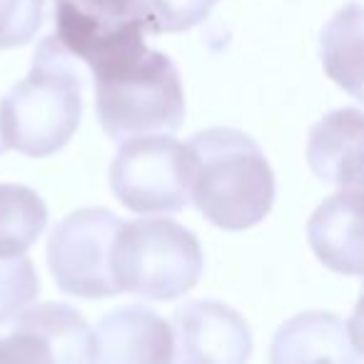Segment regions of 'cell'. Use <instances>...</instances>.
I'll return each instance as SVG.
<instances>
[{
    "mask_svg": "<svg viewBox=\"0 0 364 364\" xmlns=\"http://www.w3.org/2000/svg\"><path fill=\"white\" fill-rule=\"evenodd\" d=\"M102 130L117 142L172 135L185 122V90L177 65L145 41L110 53L90 68Z\"/></svg>",
    "mask_w": 364,
    "mask_h": 364,
    "instance_id": "1",
    "label": "cell"
},
{
    "mask_svg": "<svg viewBox=\"0 0 364 364\" xmlns=\"http://www.w3.org/2000/svg\"><path fill=\"white\" fill-rule=\"evenodd\" d=\"M190 200L220 230L262 223L277 198L274 172L259 145L235 127H210L190 140Z\"/></svg>",
    "mask_w": 364,
    "mask_h": 364,
    "instance_id": "2",
    "label": "cell"
},
{
    "mask_svg": "<svg viewBox=\"0 0 364 364\" xmlns=\"http://www.w3.org/2000/svg\"><path fill=\"white\" fill-rule=\"evenodd\" d=\"M82 117V75L55 36L43 38L33 68L0 100V145L48 157L70 142Z\"/></svg>",
    "mask_w": 364,
    "mask_h": 364,
    "instance_id": "3",
    "label": "cell"
},
{
    "mask_svg": "<svg viewBox=\"0 0 364 364\" xmlns=\"http://www.w3.org/2000/svg\"><path fill=\"white\" fill-rule=\"evenodd\" d=\"M203 247L193 230L175 220L142 218L122 223L112 245L117 292L167 302L188 294L203 274Z\"/></svg>",
    "mask_w": 364,
    "mask_h": 364,
    "instance_id": "4",
    "label": "cell"
},
{
    "mask_svg": "<svg viewBox=\"0 0 364 364\" xmlns=\"http://www.w3.org/2000/svg\"><path fill=\"white\" fill-rule=\"evenodd\" d=\"M193 157L172 135L125 140L110 165V188L137 215H172L190 203Z\"/></svg>",
    "mask_w": 364,
    "mask_h": 364,
    "instance_id": "5",
    "label": "cell"
},
{
    "mask_svg": "<svg viewBox=\"0 0 364 364\" xmlns=\"http://www.w3.org/2000/svg\"><path fill=\"white\" fill-rule=\"evenodd\" d=\"M122 220L105 208H85L55 225L48 240V267L65 294L82 299L115 297L112 245Z\"/></svg>",
    "mask_w": 364,
    "mask_h": 364,
    "instance_id": "6",
    "label": "cell"
},
{
    "mask_svg": "<svg viewBox=\"0 0 364 364\" xmlns=\"http://www.w3.org/2000/svg\"><path fill=\"white\" fill-rule=\"evenodd\" d=\"M0 364H92V329L70 304H33L0 337Z\"/></svg>",
    "mask_w": 364,
    "mask_h": 364,
    "instance_id": "7",
    "label": "cell"
},
{
    "mask_svg": "<svg viewBox=\"0 0 364 364\" xmlns=\"http://www.w3.org/2000/svg\"><path fill=\"white\" fill-rule=\"evenodd\" d=\"M170 364H247L252 332L240 312L218 299H195L172 314Z\"/></svg>",
    "mask_w": 364,
    "mask_h": 364,
    "instance_id": "8",
    "label": "cell"
},
{
    "mask_svg": "<svg viewBox=\"0 0 364 364\" xmlns=\"http://www.w3.org/2000/svg\"><path fill=\"white\" fill-rule=\"evenodd\" d=\"M55 38L75 60L92 68L117 48L145 41L130 0H53Z\"/></svg>",
    "mask_w": 364,
    "mask_h": 364,
    "instance_id": "9",
    "label": "cell"
},
{
    "mask_svg": "<svg viewBox=\"0 0 364 364\" xmlns=\"http://www.w3.org/2000/svg\"><path fill=\"white\" fill-rule=\"evenodd\" d=\"M95 364H170L172 329L157 312L130 304L100 317L92 332Z\"/></svg>",
    "mask_w": 364,
    "mask_h": 364,
    "instance_id": "10",
    "label": "cell"
},
{
    "mask_svg": "<svg viewBox=\"0 0 364 364\" xmlns=\"http://www.w3.org/2000/svg\"><path fill=\"white\" fill-rule=\"evenodd\" d=\"M269 364H362L359 337L332 312H302L277 329Z\"/></svg>",
    "mask_w": 364,
    "mask_h": 364,
    "instance_id": "11",
    "label": "cell"
},
{
    "mask_svg": "<svg viewBox=\"0 0 364 364\" xmlns=\"http://www.w3.org/2000/svg\"><path fill=\"white\" fill-rule=\"evenodd\" d=\"M362 188L342 190L324 200L307 223V237L317 259L339 274H362Z\"/></svg>",
    "mask_w": 364,
    "mask_h": 364,
    "instance_id": "12",
    "label": "cell"
},
{
    "mask_svg": "<svg viewBox=\"0 0 364 364\" xmlns=\"http://www.w3.org/2000/svg\"><path fill=\"white\" fill-rule=\"evenodd\" d=\"M362 112L344 107L317 122L309 132L307 160L314 175L344 190L362 188Z\"/></svg>",
    "mask_w": 364,
    "mask_h": 364,
    "instance_id": "13",
    "label": "cell"
},
{
    "mask_svg": "<svg viewBox=\"0 0 364 364\" xmlns=\"http://www.w3.org/2000/svg\"><path fill=\"white\" fill-rule=\"evenodd\" d=\"M48 225V208L36 190L0 182V259L23 257Z\"/></svg>",
    "mask_w": 364,
    "mask_h": 364,
    "instance_id": "14",
    "label": "cell"
},
{
    "mask_svg": "<svg viewBox=\"0 0 364 364\" xmlns=\"http://www.w3.org/2000/svg\"><path fill=\"white\" fill-rule=\"evenodd\" d=\"M324 70L354 97H362V8L352 3L322 33Z\"/></svg>",
    "mask_w": 364,
    "mask_h": 364,
    "instance_id": "15",
    "label": "cell"
},
{
    "mask_svg": "<svg viewBox=\"0 0 364 364\" xmlns=\"http://www.w3.org/2000/svg\"><path fill=\"white\" fill-rule=\"evenodd\" d=\"M130 8L145 36L185 33L205 23L213 13L210 0H130Z\"/></svg>",
    "mask_w": 364,
    "mask_h": 364,
    "instance_id": "16",
    "label": "cell"
},
{
    "mask_svg": "<svg viewBox=\"0 0 364 364\" xmlns=\"http://www.w3.org/2000/svg\"><path fill=\"white\" fill-rule=\"evenodd\" d=\"M41 292V279L28 257L0 259V324L16 322L33 307Z\"/></svg>",
    "mask_w": 364,
    "mask_h": 364,
    "instance_id": "17",
    "label": "cell"
},
{
    "mask_svg": "<svg viewBox=\"0 0 364 364\" xmlns=\"http://www.w3.org/2000/svg\"><path fill=\"white\" fill-rule=\"evenodd\" d=\"M48 0H0V50L21 48L38 36Z\"/></svg>",
    "mask_w": 364,
    "mask_h": 364,
    "instance_id": "18",
    "label": "cell"
},
{
    "mask_svg": "<svg viewBox=\"0 0 364 364\" xmlns=\"http://www.w3.org/2000/svg\"><path fill=\"white\" fill-rule=\"evenodd\" d=\"M0 152H3V145H0Z\"/></svg>",
    "mask_w": 364,
    "mask_h": 364,
    "instance_id": "19",
    "label": "cell"
},
{
    "mask_svg": "<svg viewBox=\"0 0 364 364\" xmlns=\"http://www.w3.org/2000/svg\"><path fill=\"white\" fill-rule=\"evenodd\" d=\"M210 3H215V0H210Z\"/></svg>",
    "mask_w": 364,
    "mask_h": 364,
    "instance_id": "20",
    "label": "cell"
}]
</instances>
